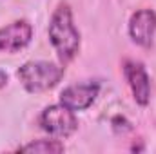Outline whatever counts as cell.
I'll list each match as a JSON object with an SVG mask.
<instances>
[{
  "mask_svg": "<svg viewBox=\"0 0 156 154\" xmlns=\"http://www.w3.org/2000/svg\"><path fill=\"white\" fill-rule=\"evenodd\" d=\"M47 35H49V40L58 58L64 64L71 62L76 56L78 49H80V33L73 22V13H71L69 4L66 2L58 4V7L51 15Z\"/></svg>",
  "mask_w": 156,
  "mask_h": 154,
  "instance_id": "cell-1",
  "label": "cell"
},
{
  "mask_svg": "<svg viewBox=\"0 0 156 154\" xmlns=\"http://www.w3.org/2000/svg\"><path fill=\"white\" fill-rule=\"evenodd\" d=\"M16 76L27 93H44L58 85L64 76V67L45 60H33L26 62L16 71Z\"/></svg>",
  "mask_w": 156,
  "mask_h": 154,
  "instance_id": "cell-2",
  "label": "cell"
},
{
  "mask_svg": "<svg viewBox=\"0 0 156 154\" xmlns=\"http://www.w3.org/2000/svg\"><path fill=\"white\" fill-rule=\"evenodd\" d=\"M38 123L45 132H49L51 136H58V138L71 136L78 127L75 111L66 107L64 103H55V105L45 107L38 118Z\"/></svg>",
  "mask_w": 156,
  "mask_h": 154,
  "instance_id": "cell-3",
  "label": "cell"
},
{
  "mask_svg": "<svg viewBox=\"0 0 156 154\" xmlns=\"http://www.w3.org/2000/svg\"><path fill=\"white\" fill-rule=\"evenodd\" d=\"M100 93L98 82H80L71 83L60 93V103L73 111H85L89 105L94 103L96 96Z\"/></svg>",
  "mask_w": 156,
  "mask_h": 154,
  "instance_id": "cell-4",
  "label": "cell"
},
{
  "mask_svg": "<svg viewBox=\"0 0 156 154\" xmlns=\"http://www.w3.org/2000/svg\"><path fill=\"white\" fill-rule=\"evenodd\" d=\"M33 38V27L27 20H15L0 27V53H16Z\"/></svg>",
  "mask_w": 156,
  "mask_h": 154,
  "instance_id": "cell-5",
  "label": "cell"
},
{
  "mask_svg": "<svg viewBox=\"0 0 156 154\" xmlns=\"http://www.w3.org/2000/svg\"><path fill=\"white\" fill-rule=\"evenodd\" d=\"M123 75L127 78V83L133 91L134 102L138 105H147L151 100V80L149 75L144 67V64L134 62V60H127L123 64Z\"/></svg>",
  "mask_w": 156,
  "mask_h": 154,
  "instance_id": "cell-6",
  "label": "cell"
},
{
  "mask_svg": "<svg viewBox=\"0 0 156 154\" xmlns=\"http://www.w3.org/2000/svg\"><path fill=\"white\" fill-rule=\"evenodd\" d=\"M156 33V13L153 9H138L129 20V35L134 44L149 47Z\"/></svg>",
  "mask_w": 156,
  "mask_h": 154,
  "instance_id": "cell-7",
  "label": "cell"
},
{
  "mask_svg": "<svg viewBox=\"0 0 156 154\" xmlns=\"http://www.w3.org/2000/svg\"><path fill=\"white\" fill-rule=\"evenodd\" d=\"M64 151V143H60L58 140H35L31 143H26L22 147H18V152H62Z\"/></svg>",
  "mask_w": 156,
  "mask_h": 154,
  "instance_id": "cell-8",
  "label": "cell"
},
{
  "mask_svg": "<svg viewBox=\"0 0 156 154\" xmlns=\"http://www.w3.org/2000/svg\"><path fill=\"white\" fill-rule=\"evenodd\" d=\"M5 85H7V75L4 71H0V89L5 87Z\"/></svg>",
  "mask_w": 156,
  "mask_h": 154,
  "instance_id": "cell-9",
  "label": "cell"
}]
</instances>
